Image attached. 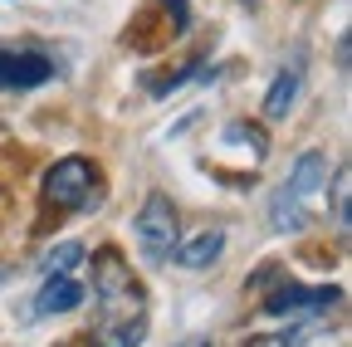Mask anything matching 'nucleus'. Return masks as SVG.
Masks as SVG:
<instances>
[{
	"label": "nucleus",
	"mask_w": 352,
	"mask_h": 347,
	"mask_svg": "<svg viewBox=\"0 0 352 347\" xmlns=\"http://www.w3.org/2000/svg\"><path fill=\"white\" fill-rule=\"evenodd\" d=\"M44 196H50L54 205H69V210H94V201H98V171H94V161H83V157L54 161L50 177H44Z\"/></svg>",
	"instance_id": "7ed1b4c3"
},
{
	"label": "nucleus",
	"mask_w": 352,
	"mask_h": 347,
	"mask_svg": "<svg viewBox=\"0 0 352 347\" xmlns=\"http://www.w3.org/2000/svg\"><path fill=\"white\" fill-rule=\"evenodd\" d=\"M338 303V289L333 284H318V289H308V284H284L274 289L270 298H264V313L270 318H284V313H323Z\"/></svg>",
	"instance_id": "20e7f679"
},
{
	"label": "nucleus",
	"mask_w": 352,
	"mask_h": 347,
	"mask_svg": "<svg viewBox=\"0 0 352 347\" xmlns=\"http://www.w3.org/2000/svg\"><path fill=\"white\" fill-rule=\"evenodd\" d=\"M78 259H83V245L78 240H59V245H50V249L39 254V269L44 274H69Z\"/></svg>",
	"instance_id": "9d476101"
},
{
	"label": "nucleus",
	"mask_w": 352,
	"mask_h": 347,
	"mask_svg": "<svg viewBox=\"0 0 352 347\" xmlns=\"http://www.w3.org/2000/svg\"><path fill=\"white\" fill-rule=\"evenodd\" d=\"M303 333H264V337H245V347H298Z\"/></svg>",
	"instance_id": "ddd939ff"
},
{
	"label": "nucleus",
	"mask_w": 352,
	"mask_h": 347,
	"mask_svg": "<svg viewBox=\"0 0 352 347\" xmlns=\"http://www.w3.org/2000/svg\"><path fill=\"white\" fill-rule=\"evenodd\" d=\"M94 293L103 303L108 328L142 333V293H138V279H132V269L122 265L118 249H98V259H94Z\"/></svg>",
	"instance_id": "f257e3e1"
},
{
	"label": "nucleus",
	"mask_w": 352,
	"mask_h": 347,
	"mask_svg": "<svg viewBox=\"0 0 352 347\" xmlns=\"http://www.w3.org/2000/svg\"><path fill=\"white\" fill-rule=\"evenodd\" d=\"M347 196H352V171L338 166V177H333V210H338L342 225H347Z\"/></svg>",
	"instance_id": "9b49d317"
},
{
	"label": "nucleus",
	"mask_w": 352,
	"mask_h": 347,
	"mask_svg": "<svg viewBox=\"0 0 352 347\" xmlns=\"http://www.w3.org/2000/svg\"><path fill=\"white\" fill-rule=\"evenodd\" d=\"M220 249H226V235H220V230H201L196 240L176 245V265H182V269H210L220 259Z\"/></svg>",
	"instance_id": "6e6552de"
},
{
	"label": "nucleus",
	"mask_w": 352,
	"mask_h": 347,
	"mask_svg": "<svg viewBox=\"0 0 352 347\" xmlns=\"http://www.w3.org/2000/svg\"><path fill=\"white\" fill-rule=\"evenodd\" d=\"M138 337L142 333H127V328H103L94 342H88V347H138Z\"/></svg>",
	"instance_id": "f8f14e48"
},
{
	"label": "nucleus",
	"mask_w": 352,
	"mask_h": 347,
	"mask_svg": "<svg viewBox=\"0 0 352 347\" xmlns=\"http://www.w3.org/2000/svg\"><path fill=\"white\" fill-rule=\"evenodd\" d=\"M323 181H328V157H323V152H303L298 166L289 171V181H284L279 196H284V201H303V196H314Z\"/></svg>",
	"instance_id": "423d86ee"
},
{
	"label": "nucleus",
	"mask_w": 352,
	"mask_h": 347,
	"mask_svg": "<svg viewBox=\"0 0 352 347\" xmlns=\"http://www.w3.org/2000/svg\"><path fill=\"white\" fill-rule=\"evenodd\" d=\"M132 235H138V249L147 265H166V259L176 254V245H182V225H176V210L162 191H152L138 210V221H132Z\"/></svg>",
	"instance_id": "f03ea898"
},
{
	"label": "nucleus",
	"mask_w": 352,
	"mask_h": 347,
	"mask_svg": "<svg viewBox=\"0 0 352 347\" xmlns=\"http://www.w3.org/2000/svg\"><path fill=\"white\" fill-rule=\"evenodd\" d=\"M298 89H303L298 64H294V69H279V74H274V83H270V98H264V113H270V117H284V113L294 108Z\"/></svg>",
	"instance_id": "1a4fd4ad"
},
{
	"label": "nucleus",
	"mask_w": 352,
	"mask_h": 347,
	"mask_svg": "<svg viewBox=\"0 0 352 347\" xmlns=\"http://www.w3.org/2000/svg\"><path fill=\"white\" fill-rule=\"evenodd\" d=\"M250 5H254V0H250Z\"/></svg>",
	"instance_id": "2eb2a0df"
},
{
	"label": "nucleus",
	"mask_w": 352,
	"mask_h": 347,
	"mask_svg": "<svg viewBox=\"0 0 352 347\" xmlns=\"http://www.w3.org/2000/svg\"><path fill=\"white\" fill-rule=\"evenodd\" d=\"M78 303H83V284H74L69 274H50V279L39 284L34 313H44V318H50V313H74Z\"/></svg>",
	"instance_id": "0eeeda50"
},
{
	"label": "nucleus",
	"mask_w": 352,
	"mask_h": 347,
	"mask_svg": "<svg viewBox=\"0 0 352 347\" xmlns=\"http://www.w3.org/2000/svg\"><path fill=\"white\" fill-rule=\"evenodd\" d=\"M50 74H54V64L44 54H34V49H6V45H0V89L25 93V89H39Z\"/></svg>",
	"instance_id": "39448f33"
},
{
	"label": "nucleus",
	"mask_w": 352,
	"mask_h": 347,
	"mask_svg": "<svg viewBox=\"0 0 352 347\" xmlns=\"http://www.w3.org/2000/svg\"><path fill=\"white\" fill-rule=\"evenodd\" d=\"M182 347H210V342H206V337H191V342H182Z\"/></svg>",
	"instance_id": "4468645a"
}]
</instances>
